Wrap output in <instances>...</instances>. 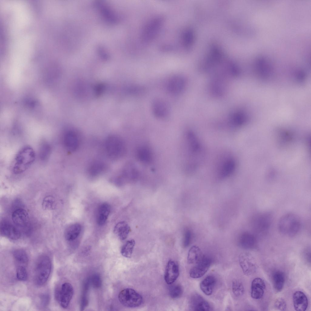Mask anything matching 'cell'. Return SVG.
Wrapping results in <instances>:
<instances>
[{
    "instance_id": "cell-25",
    "label": "cell",
    "mask_w": 311,
    "mask_h": 311,
    "mask_svg": "<svg viewBox=\"0 0 311 311\" xmlns=\"http://www.w3.org/2000/svg\"><path fill=\"white\" fill-rule=\"evenodd\" d=\"M110 205L106 203L101 204L99 207L97 214V221L100 226L104 224L110 212Z\"/></svg>"
},
{
    "instance_id": "cell-35",
    "label": "cell",
    "mask_w": 311,
    "mask_h": 311,
    "mask_svg": "<svg viewBox=\"0 0 311 311\" xmlns=\"http://www.w3.org/2000/svg\"><path fill=\"white\" fill-rule=\"evenodd\" d=\"M135 244V241L133 239L127 241L121 248V252L122 255L126 258H131Z\"/></svg>"
},
{
    "instance_id": "cell-24",
    "label": "cell",
    "mask_w": 311,
    "mask_h": 311,
    "mask_svg": "<svg viewBox=\"0 0 311 311\" xmlns=\"http://www.w3.org/2000/svg\"><path fill=\"white\" fill-rule=\"evenodd\" d=\"M216 283V279L212 275H209L205 278L200 282V288L206 295L212 294Z\"/></svg>"
},
{
    "instance_id": "cell-20",
    "label": "cell",
    "mask_w": 311,
    "mask_h": 311,
    "mask_svg": "<svg viewBox=\"0 0 311 311\" xmlns=\"http://www.w3.org/2000/svg\"><path fill=\"white\" fill-rule=\"evenodd\" d=\"M238 242L239 246L242 248L247 249L252 248L256 244L255 235L249 232H244L239 235Z\"/></svg>"
},
{
    "instance_id": "cell-5",
    "label": "cell",
    "mask_w": 311,
    "mask_h": 311,
    "mask_svg": "<svg viewBox=\"0 0 311 311\" xmlns=\"http://www.w3.org/2000/svg\"><path fill=\"white\" fill-rule=\"evenodd\" d=\"M273 216L268 212H262L255 214L251 218V225L255 236L266 234L272 224Z\"/></svg>"
},
{
    "instance_id": "cell-31",
    "label": "cell",
    "mask_w": 311,
    "mask_h": 311,
    "mask_svg": "<svg viewBox=\"0 0 311 311\" xmlns=\"http://www.w3.org/2000/svg\"><path fill=\"white\" fill-rule=\"evenodd\" d=\"M13 256L17 266L26 267L28 262V258L26 252L21 249H17L13 252Z\"/></svg>"
},
{
    "instance_id": "cell-8",
    "label": "cell",
    "mask_w": 311,
    "mask_h": 311,
    "mask_svg": "<svg viewBox=\"0 0 311 311\" xmlns=\"http://www.w3.org/2000/svg\"><path fill=\"white\" fill-rule=\"evenodd\" d=\"M164 21L161 16H156L149 20L144 26L141 34V39L145 44L152 41L157 36Z\"/></svg>"
},
{
    "instance_id": "cell-2",
    "label": "cell",
    "mask_w": 311,
    "mask_h": 311,
    "mask_svg": "<svg viewBox=\"0 0 311 311\" xmlns=\"http://www.w3.org/2000/svg\"><path fill=\"white\" fill-rule=\"evenodd\" d=\"M215 162L214 174L217 179L229 178L235 172L237 162L234 156L230 152H223L219 155Z\"/></svg>"
},
{
    "instance_id": "cell-43",
    "label": "cell",
    "mask_w": 311,
    "mask_h": 311,
    "mask_svg": "<svg viewBox=\"0 0 311 311\" xmlns=\"http://www.w3.org/2000/svg\"><path fill=\"white\" fill-rule=\"evenodd\" d=\"M91 281L93 286L96 288H99L101 285V278L100 275L98 274H95L93 275Z\"/></svg>"
},
{
    "instance_id": "cell-36",
    "label": "cell",
    "mask_w": 311,
    "mask_h": 311,
    "mask_svg": "<svg viewBox=\"0 0 311 311\" xmlns=\"http://www.w3.org/2000/svg\"><path fill=\"white\" fill-rule=\"evenodd\" d=\"M232 291L234 295L237 297L242 296L244 293V289L242 283L238 280H234L232 282Z\"/></svg>"
},
{
    "instance_id": "cell-23",
    "label": "cell",
    "mask_w": 311,
    "mask_h": 311,
    "mask_svg": "<svg viewBox=\"0 0 311 311\" xmlns=\"http://www.w3.org/2000/svg\"><path fill=\"white\" fill-rule=\"evenodd\" d=\"M247 117L242 111H238L231 115L229 118L228 125L232 128H236L243 125L246 121Z\"/></svg>"
},
{
    "instance_id": "cell-1",
    "label": "cell",
    "mask_w": 311,
    "mask_h": 311,
    "mask_svg": "<svg viewBox=\"0 0 311 311\" xmlns=\"http://www.w3.org/2000/svg\"><path fill=\"white\" fill-rule=\"evenodd\" d=\"M186 152V170L189 174L195 173L202 162L205 150L197 135L191 130L187 131L185 135Z\"/></svg>"
},
{
    "instance_id": "cell-34",
    "label": "cell",
    "mask_w": 311,
    "mask_h": 311,
    "mask_svg": "<svg viewBox=\"0 0 311 311\" xmlns=\"http://www.w3.org/2000/svg\"><path fill=\"white\" fill-rule=\"evenodd\" d=\"M51 147L47 142L41 144L39 149V155L40 160L46 161L49 158L51 153Z\"/></svg>"
},
{
    "instance_id": "cell-27",
    "label": "cell",
    "mask_w": 311,
    "mask_h": 311,
    "mask_svg": "<svg viewBox=\"0 0 311 311\" xmlns=\"http://www.w3.org/2000/svg\"><path fill=\"white\" fill-rule=\"evenodd\" d=\"M272 281L273 287L277 292H281L284 285L285 276L284 273L281 271H275L272 275Z\"/></svg>"
},
{
    "instance_id": "cell-33",
    "label": "cell",
    "mask_w": 311,
    "mask_h": 311,
    "mask_svg": "<svg viewBox=\"0 0 311 311\" xmlns=\"http://www.w3.org/2000/svg\"><path fill=\"white\" fill-rule=\"evenodd\" d=\"M105 168V164L100 161H96L92 163L88 168L89 174L91 176H97L104 170Z\"/></svg>"
},
{
    "instance_id": "cell-21",
    "label": "cell",
    "mask_w": 311,
    "mask_h": 311,
    "mask_svg": "<svg viewBox=\"0 0 311 311\" xmlns=\"http://www.w3.org/2000/svg\"><path fill=\"white\" fill-rule=\"evenodd\" d=\"M293 300L294 308L296 311H305L308 306L307 298L302 292L297 291L293 295Z\"/></svg>"
},
{
    "instance_id": "cell-42",
    "label": "cell",
    "mask_w": 311,
    "mask_h": 311,
    "mask_svg": "<svg viewBox=\"0 0 311 311\" xmlns=\"http://www.w3.org/2000/svg\"><path fill=\"white\" fill-rule=\"evenodd\" d=\"M274 306L275 308L280 311H285L286 309V302L283 298L281 297L278 298L275 300Z\"/></svg>"
},
{
    "instance_id": "cell-41",
    "label": "cell",
    "mask_w": 311,
    "mask_h": 311,
    "mask_svg": "<svg viewBox=\"0 0 311 311\" xmlns=\"http://www.w3.org/2000/svg\"><path fill=\"white\" fill-rule=\"evenodd\" d=\"M183 44L184 47L188 48L191 43L192 34L190 31L187 30L184 31L183 35Z\"/></svg>"
},
{
    "instance_id": "cell-28",
    "label": "cell",
    "mask_w": 311,
    "mask_h": 311,
    "mask_svg": "<svg viewBox=\"0 0 311 311\" xmlns=\"http://www.w3.org/2000/svg\"><path fill=\"white\" fill-rule=\"evenodd\" d=\"M201 249L199 247L194 245L190 249L187 255V262L189 264H197L203 258Z\"/></svg>"
},
{
    "instance_id": "cell-10",
    "label": "cell",
    "mask_w": 311,
    "mask_h": 311,
    "mask_svg": "<svg viewBox=\"0 0 311 311\" xmlns=\"http://www.w3.org/2000/svg\"><path fill=\"white\" fill-rule=\"evenodd\" d=\"M73 294L72 285L68 282L63 283L60 289H56L55 297L60 306L64 309L68 306Z\"/></svg>"
},
{
    "instance_id": "cell-44",
    "label": "cell",
    "mask_w": 311,
    "mask_h": 311,
    "mask_svg": "<svg viewBox=\"0 0 311 311\" xmlns=\"http://www.w3.org/2000/svg\"><path fill=\"white\" fill-rule=\"evenodd\" d=\"M191 238V233L189 230H186L185 232L183 240V245L184 247H186L190 244Z\"/></svg>"
},
{
    "instance_id": "cell-40",
    "label": "cell",
    "mask_w": 311,
    "mask_h": 311,
    "mask_svg": "<svg viewBox=\"0 0 311 311\" xmlns=\"http://www.w3.org/2000/svg\"><path fill=\"white\" fill-rule=\"evenodd\" d=\"M26 267L23 266H17L16 277L20 281H25L27 279L28 274Z\"/></svg>"
},
{
    "instance_id": "cell-4",
    "label": "cell",
    "mask_w": 311,
    "mask_h": 311,
    "mask_svg": "<svg viewBox=\"0 0 311 311\" xmlns=\"http://www.w3.org/2000/svg\"><path fill=\"white\" fill-rule=\"evenodd\" d=\"M280 232L285 236L293 237L299 232L301 222L296 214L289 213L283 215L280 219L278 224Z\"/></svg>"
},
{
    "instance_id": "cell-30",
    "label": "cell",
    "mask_w": 311,
    "mask_h": 311,
    "mask_svg": "<svg viewBox=\"0 0 311 311\" xmlns=\"http://www.w3.org/2000/svg\"><path fill=\"white\" fill-rule=\"evenodd\" d=\"M81 231V226L79 224H72L67 228L65 231V238L68 241L73 240L79 236Z\"/></svg>"
},
{
    "instance_id": "cell-7",
    "label": "cell",
    "mask_w": 311,
    "mask_h": 311,
    "mask_svg": "<svg viewBox=\"0 0 311 311\" xmlns=\"http://www.w3.org/2000/svg\"><path fill=\"white\" fill-rule=\"evenodd\" d=\"M104 146L107 155L112 159L121 158L125 152V146L124 141L116 135L108 136L105 140Z\"/></svg>"
},
{
    "instance_id": "cell-17",
    "label": "cell",
    "mask_w": 311,
    "mask_h": 311,
    "mask_svg": "<svg viewBox=\"0 0 311 311\" xmlns=\"http://www.w3.org/2000/svg\"><path fill=\"white\" fill-rule=\"evenodd\" d=\"M0 233L2 236L12 240L18 239L21 236L19 230L15 226L6 221L1 223Z\"/></svg>"
},
{
    "instance_id": "cell-29",
    "label": "cell",
    "mask_w": 311,
    "mask_h": 311,
    "mask_svg": "<svg viewBox=\"0 0 311 311\" xmlns=\"http://www.w3.org/2000/svg\"><path fill=\"white\" fill-rule=\"evenodd\" d=\"M130 230L128 224L125 221L119 222L115 226L114 233L117 235L120 239L124 240L127 238Z\"/></svg>"
},
{
    "instance_id": "cell-16",
    "label": "cell",
    "mask_w": 311,
    "mask_h": 311,
    "mask_svg": "<svg viewBox=\"0 0 311 311\" xmlns=\"http://www.w3.org/2000/svg\"><path fill=\"white\" fill-rule=\"evenodd\" d=\"M190 304L191 309L194 311H210L211 309L210 303L198 293H195L191 296Z\"/></svg>"
},
{
    "instance_id": "cell-19",
    "label": "cell",
    "mask_w": 311,
    "mask_h": 311,
    "mask_svg": "<svg viewBox=\"0 0 311 311\" xmlns=\"http://www.w3.org/2000/svg\"><path fill=\"white\" fill-rule=\"evenodd\" d=\"M265 287V282L262 279L260 278L254 279L251 284V297L255 299L261 298L264 295Z\"/></svg>"
},
{
    "instance_id": "cell-18",
    "label": "cell",
    "mask_w": 311,
    "mask_h": 311,
    "mask_svg": "<svg viewBox=\"0 0 311 311\" xmlns=\"http://www.w3.org/2000/svg\"><path fill=\"white\" fill-rule=\"evenodd\" d=\"M63 142L66 149L70 152L76 150L79 145L77 136L72 131H68L65 133L63 136Z\"/></svg>"
},
{
    "instance_id": "cell-13",
    "label": "cell",
    "mask_w": 311,
    "mask_h": 311,
    "mask_svg": "<svg viewBox=\"0 0 311 311\" xmlns=\"http://www.w3.org/2000/svg\"><path fill=\"white\" fill-rule=\"evenodd\" d=\"M186 85V80L184 77L180 75H175L169 80L167 88L170 94L176 95L183 90Z\"/></svg>"
},
{
    "instance_id": "cell-12",
    "label": "cell",
    "mask_w": 311,
    "mask_h": 311,
    "mask_svg": "<svg viewBox=\"0 0 311 311\" xmlns=\"http://www.w3.org/2000/svg\"><path fill=\"white\" fill-rule=\"evenodd\" d=\"M212 263L210 257L203 255L202 259L190 270V277L193 279L201 277L207 272Z\"/></svg>"
},
{
    "instance_id": "cell-9",
    "label": "cell",
    "mask_w": 311,
    "mask_h": 311,
    "mask_svg": "<svg viewBox=\"0 0 311 311\" xmlns=\"http://www.w3.org/2000/svg\"><path fill=\"white\" fill-rule=\"evenodd\" d=\"M118 298L124 306L129 308H135L140 306L143 301L142 296L134 289L126 288L119 292Z\"/></svg>"
},
{
    "instance_id": "cell-26",
    "label": "cell",
    "mask_w": 311,
    "mask_h": 311,
    "mask_svg": "<svg viewBox=\"0 0 311 311\" xmlns=\"http://www.w3.org/2000/svg\"><path fill=\"white\" fill-rule=\"evenodd\" d=\"M136 156L138 160L144 163L148 164L152 160V152L146 146L143 145L139 147L136 152Z\"/></svg>"
},
{
    "instance_id": "cell-37",
    "label": "cell",
    "mask_w": 311,
    "mask_h": 311,
    "mask_svg": "<svg viewBox=\"0 0 311 311\" xmlns=\"http://www.w3.org/2000/svg\"><path fill=\"white\" fill-rule=\"evenodd\" d=\"M182 287L179 285L176 284L170 286L169 290L170 297L174 299L179 298L183 294Z\"/></svg>"
},
{
    "instance_id": "cell-22",
    "label": "cell",
    "mask_w": 311,
    "mask_h": 311,
    "mask_svg": "<svg viewBox=\"0 0 311 311\" xmlns=\"http://www.w3.org/2000/svg\"><path fill=\"white\" fill-rule=\"evenodd\" d=\"M12 218L14 223L19 227H24L27 224L29 220L27 211L22 208L15 210L12 213Z\"/></svg>"
},
{
    "instance_id": "cell-3",
    "label": "cell",
    "mask_w": 311,
    "mask_h": 311,
    "mask_svg": "<svg viewBox=\"0 0 311 311\" xmlns=\"http://www.w3.org/2000/svg\"><path fill=\"white\" fill-rule=\"evenodd\" d=\"M36 158L35 152L30 146L22 147L16 154L14 160L12 170L15 174H20L26 170L32 164Z\"/></svg>"
},
{
    "instance_id": "cell-6",
    "label": "cell",
    "mask_w": 311,
    "mask_h": 311,
    "mask_svg": "<svg viewBox=\"0 0 311 311\" xmlns=\"http://www.w3.org/2000/svg\"><path fill=\"white\" fill-rule=\"evenodd\" d=\"M51 262L49 257L43 255L38 258L34 271V281L36 285L41 286L47 281L51 269Z\"/></svg>"
},
{
    "instance_id": "cell-15",
    "label": "cell",
    "mask_w": 311,
    "mask_h": 311,
    "mask_svg": "<svg viewBox=\"0 0 311 311\" xmlns=\"http://www.w3.org/2000/svg\"><path fill=\"white\" fill-rule=\"evenodd\" d=\"M179 275L178 265L174 261L169 260L167 264L165 270L164 279L166 282L169 285L173 283Z\"/></svg>"
},
{
    "instance_id": "cell-11",
    "label": "cell",
    "mask_w": 311,
    "mask_h": 311,
    "mask_svg": "<svg viewBox=\"0 0 311 311\" xmlns=\"http://www.w3.org/2000/svg\"><path fill=\"white\" fill-rule=\"evenodd\" d=\"M239 262L244 274L247 276L254 274L256 271L257 265L253 256L250 253L244 252L241 254Z\"/></svg>"
},
{
    "instance_id": "cell-39",
    "label": "cell",
    "mask_w": 311,
    "mask_h": 311,
    "mask_svg": "<svg viewBox=\"0 0 311 311\" xmlns=\"http://www.w3.org/2000/svg\"><path fill=\"white\" fill-rule=\"evenodd\" d=\"M55 204L54 198L52 196H47L44 199L42 202L43 207L45 209H52Z\"/></svg>"
},
{
    "instance_id": "cell-38",
    "label": "cell",
    "mask_w": 311,
    "mask_h": 311,
    "mask_svg": "<svg viewBox=\"0 0 311 311\" xmlns=\"http://www.w3.org/2000/svg\"><path fill=\"white\" fill-rule=\"evenodd\" d=\"M87 281L84 285L83 289V293L81 302V309L83 310L87 306L88 303V300L87 298V293L89 287V282Z\"/></svg>"
},
{
    "instance_id": "cell-45",
    "label": "cell",
    "mask_w": 311,
    "mask_h": 311,
    "mask_svg": "<svg viewBox=\"0 0 311 311\" xmlns=\"http://www.w3.org/2000/svg\"><path fill=\"white\" fill-rule=\"evenodd\" d=\"M41 303L43 306H47L49 304L50 297L49 295L46 293L42 294L40 298Z\"/></svg>"
},
{
    "instance_id": "cell-32",
    "label": "cell",
    "mask_w": 311,
    "mask_h": 311,
    "mask_svg": "<svg viewBox=\"0 0 311 311\" xmlns=\"http://www.w3.org/2000/svg\"><path fill=\"white\" fill-rule=\"evenodd\" d=\"M138 175V171L135 166L130 163L125 167L121 176L131 179H135L137 178Z\"/></svg>"
},
{
    "instance_id": "cell-14",
    "label": "cell",
    "mask_w": 311,
    "mask_h": 311,
    "mask_svg": "<svg viewBox=\"0 0 311 311\" xmlns=\"http://www.w3.org/2000/svg\"><path fill=\"white\" fill-rule=\"evenodd\" d=\"M152 109L153 115L160 119L165 118L169 113V108L167 104L161 99H156L153 101Z\"/></svg>"
}]
</instances>
